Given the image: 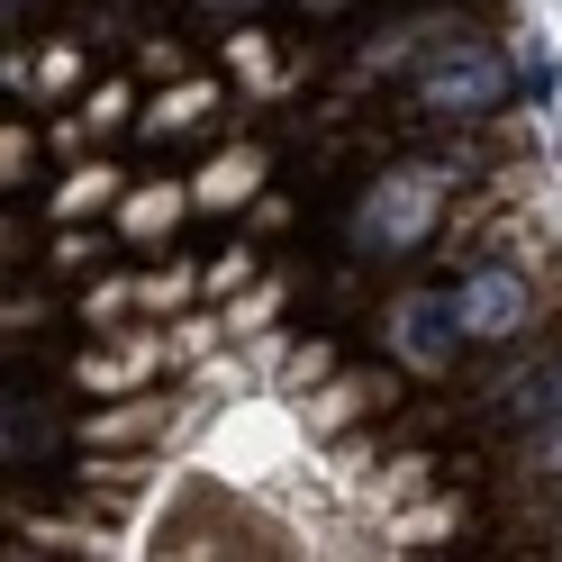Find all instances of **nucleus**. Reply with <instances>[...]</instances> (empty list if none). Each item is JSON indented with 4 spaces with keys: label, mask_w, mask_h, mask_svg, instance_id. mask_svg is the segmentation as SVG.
Returning a JSON list of instances; mask_svg holds the SVG:
<instances>
[{
    "label": "nucleus",
    "mask_w": 562,
    "mask_h": 562,
    "mask_svg": "<svg viewBox=\"0 0 562 562\" xmlns=\"http://www.w3.org/2000/svg\"><path fill=\"white\" fill-rule=\"evenodd\" d=\"M453 300H463V327H472V336H490V345L526 327V281H517L508 263H481Z\"/></svg>",
    "instance_id": "f03ea898"
},
{
    "label": "nucleus",
    "mask_w": 562,
    "mask_h": 562,
    "mask_svg": "<svg viewBox=\"0 0 562 562\" xmlns=\"http://www.w3.org/2000/svg\"><path fill=\"white\" fill-rule=\"evenodd\" d=\"M544 472H562V417H553V436H544Z\"/></svg>",
    "instance_id": "423d86ee"
},
{
    "label": "nucleus",
    "mask_w": 562,
    "mask_h": 562,
    "mask_svg": "<svg viewBox=\"0 0 562 562\" xmlns=\"http://www.w3.org/2000/svg\"><path fill=\"white\" fill-rule=\"evenodd\" d=\"M453 327H463V300H408L400 308V355L408 363H453Z\"/></svg>",
    "instance_id": "7ed1b4c3"
},
{
    "label": "nucleus",
    "mask_w": 562,
    "mask_h": 562,
    "mask_svg": "<svg viewBox=\"0 0 562 562\" xmlns=\"http://www.w3.org/2000/svg\"><path fill=\"white\" fill-rule=\"evenodd\" d=\"M0 445H10V463H46V453H55V427H46L27 400H10V436H0Z\"/></svg>",
    "instance_id": "39448f33"
},
{
    "label": "nucleus",
    "mask_w": 562,
    "mask_h": 562,
    "mask_svg": "<svg viewBox=\"0 0 562 562\" xmlns=\"http://www.w3.org/2000/svg\"><path fill=\"white\" fill-rule=\"evenodd\" d=\"M508 400V417H526V427H553V417H562V355L536 372V381H517V391H499Z\"/></svg>",
    "instance_id": "20e7f679"
},
{
    "label": "nucleus",
    "mask_w": 562,
    "mask_h": 562,
    "mask_svg": "<svg viewBox=\"0 0 562 562\" xmlns=\"http://www.w3.org/2000/svg\"><path fill=\"white\" fill-rule=\"evenodd\" d=\"M499 91H508L499 55H481V46H453V55H436L427 74H417V110H445V119H481V110H499Z\"/></svg>",
    "instance_id": "f257e3e1"
}]
</instances>
